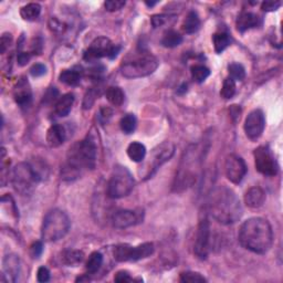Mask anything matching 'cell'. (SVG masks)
<instances>
[{"instance_id": "obj_1", "label": "cell", "mask_w": 283, "mask_h": 283, "mask_svg": "<svg viewBox=\"0 0 283 283\" xmlns=\"http://www.w3.org/2000/svg\"><path fill=\"white\" fill-rule=\"evenodd\" d=\"M97 148L94 138L88 135L82 141L74 143L66 155V161L61 169V178L74 181L84 170L94 169L96 165Z\"/></svg>"}, {"instance_id": "obj_2", "label": "cell", "mask_w": 283, "mask_h": 283, "mask_svg": "<svg viewBox=\"0 0 283 283\" xmlns=\"http://www.w3.org/2000/svg\"><path fill=\"white\" fill-rule=\"evenodd\" d=\"M238 238L245 249L253 253L264 254L273 245L272 227L264 218H249L241 224Z\"/></svg>"}, {"instance_id": "obj_3", "label": "cell", "mask_w": 283, "mask_h": 283, "mask_svg": "<svg viewBox=\"0 0 283 283\" xmlns=\"http://www.w3.org/2000/svg\"><path fill=\"white\" fill-rule=\"evenodd\" d=\"M209 213L218 222L231 224L241 218L242 206L236 192L227 186H218L209 196Z\"/></svg>"}, {"instance_id": "obj_4", "label": "cell", "mask_w": 283, "mask_h": 283, "mask_svg": "<svg viewBox=\"0 0 283 283\" xmlns=\"http://www.w3.org/2000/svg\"><path fill=\"white\" fill-rule=\"evenodd\" d=\"M203 153L198 145H190L184 153L174 181L173 188L175 191L185 190L196 183L199 175Z\"/></svg>"}, {"instance_id": "obj_5", "label": "cell", "mask_w": 283, "mask_h": 283, "mask_svg": "<svg viewBox=\"0 0 283 283\" xmlns=\"http://www.w3.org/2000/svg\"><path fill=\"white\" fill-rule=\"evenodd\" d=\"M159 62L155 56L150 52H138L133 57L123 61L121 65V73L127 79H136L154 73L158 68Z\"/></svg>"}, {"instance_id": "obj_6", "label": "cell", "mask_w": 283, "mask_h": 283, "mask_svg": "<svg viewBox=\"0 0 283 283\" xmlns=\"http://www.w3.org/2000/svg\"><path fill=\"white\" fill-rule=\"evenodd\" d=\"M71 221L69 216L63 210L53 209L43 219L41 238L43 241L53 242L63 238L69 232Z\"/></svg>"}, {"instance_id": "obj_7", "label": "cell", "mask_w": 283, "mask_h": 283, "mask_svg": "<svg viewBox=\"0 0 283 283\" xmlns=\"http://www.w3.org/2000/svg\"><path fill=\"white\" fill-rule=\"evenodd\" d=\"M135 181L125 166H115L107 183V196L112 199H120L131 194Z\"/></svg>"}, {"instance_id": "obj_8", "label": "cell", "mask_w": 283, "mask_h": 283, "mask_svg": "<svg viewBox=\"0 0 283 283\" xmlns=\"http://www.w3.org/2000/svg\"><path fill=\"white\" fill-rule=\"evenodd\" d=\"M40 181V176L28 163H19L13 168L11 183L17 192L22 196L30 195Z\"/></svg>"}, {"instance_id": "obj_9", "label": "cell", "mask_w": 283, "mask_h": 283, "mask_svg": "<svg viewBox=\"0 0 283 283\" xmlns=\"http://www.w3.org/2000/svg\"><path fill=\"white\" fill-rule=\"evenodd\" d=\"M175 153V145L172 142H164L156 146L154 150L151 152V156L148 157V160L144 165L142 177L144 181L151 178L154 175L161 165H164L166 161L172 158Z\"/></svg>"}, {"instance_id": "obj_10", "label": "cell", "mask_w": 283, "mask_h": 283, "mask_svg": "<svg viewBox=\"0 0 283 283\" xmlns=\"http://www.w3.org/2000/svg\"><path fill=\"white\" fill-rule=\"evenodd\" d=\"M154 245L152 242H144L142 245L132 247L129 245H119L113 251L114 259L119 262L138 261V260L151 257L154 253Z\"/></svg>"}, {"instance_id": "obj_11", "label": "cell", "mask_w": 283, "mask_h": 283, "mask_svg": "<svg viewBox=\"0 0 283 283\" xmlns=\"http://www.w3.org/2000/svg\"><path fill=\"white\" fill-rule=\"evenodd\" d=\"M121 47L112 43L109 38L98 37L91 43L88 50L84 52V60L88 62H94L101 58H110L114 59L119 55Z\"/></svg>"}, {"instance_id": "obj_12", "label": "cell", "mask_w": 283, "mask_h": 283, "mask_svg": "<svg viewBox=\"0 0 283 283\" xmlns=\"http://www.w3.org/2000/svg\"><path fill=\"white\" fill-rule=\"evenodd\" d=\"M254 166L255 169L264 176H276L279 172V165H278L275 156L267 146H259L253 152Z\"/></svg>"}, {"instance_id": "obj_13", "label": "cell", "mask_w": 283, "mask_h": 283, "mask_svg": "<svg viewBox=\"0 0 283 283\" xmlns=\"http://www.w3.org/2000/svg\"><path fill=\"white\" fill-rule=\"evenodd\" d=\"M210 223L207 218L201 219L197 228L194 252L200 260L207 259L210 252Z\"/></svg>"}, {"instance_id": "obj_14", "label": "cell", "mask_w": 283, "mask_h": 283, "mask_svg": "<svg viewBox=\"0 0 283 283\" xmlns=\"http://www.w3.org/2000/svg\"><path fill=\"white\" fill-rule=\"evenodd\" d=\"M266 127V118L261 110L251 111L245 121V132L246 135L251 141H255L262 135Z\"/></svg>"}, {"instance_id": "obj_15", "label": "cell", "mask_w": 283, "mask_h": 283, "mask_svg": "<svg viewBox=\"0 0 283 283\" xmlns=\"http://www.w3.org/2000/svg\"><path fill=\"white\" fill-rule=\"evenodd\" d=\"M224 173L231 183L240 184L247 174L245 160L237 155H229L224 163Z\"/></svg>"}, {"instance_id": "obj_16", "label": "cell", "mask_w": 283, "mask_h": 283, "mask_svg": "<svg viewBox=\"0 0 283 283\" xmlns=\"http://www.w3.org/2000/svg\"><path fill=\"white\" fill-rule=\"evenodd\" d=\"M141 221V216L136 213L135 210L122 209L115 212L112 216V223L115 228L125 229L132 226H135L136 223Z\"/></svg>"}, {"instance_id": "obj_17", "label": "cell", "mask_w": 283, "mask_h": 283, "mask_svg": "<svg viewBox=\"0 0 283 283\" xmlns=\"http://www.w3.org/2000/svg\"><path fill=\"white\" fill-rule=\"evenodd\" d=\"M2 281L16 282L20 272V260L16 254H7L2 262Z\"/></svg>"}, {"instance_id": "obj_18", "label": "cell", "mask_w": 283, "mask_h": 283, "mask_svg": "<svg viewBox=\"0 0 283 283\" xmlns=\"http://www.w3.org/2000/svg\"><path fill=\"white\" fill-rule=\"evenodd\" d=\"M13 97L17 104L21 107L28 106L32 101V90L26 78H21L17 82L13 90Z\"/></svg>"}, {"instance_id": "obj_19", "label": "cell", "mask_w": 283, "mask_h": 283, "mask_svg": "<svg viewBox=\"0 0 283 283\" xmlns=\"http://www.w3.org/2000/svg\"><path fill=\"white\" fill-rule=\"evenodd\" d=\"M266 201V192L258 186L251 187L247 190L245 195V203L248 207L252 209L260 208Z\"/></svg>"}, {"instance_id": "obj_20", "label": "cell", "mask_w": 283, "mask_h": 283, "mask_svg": "<svg viewBox=\"0 0 283 283\" xmlns=\"http://www.w3.org/2000/svg\"><path fill=\"white\" fill-rule=\"evenodd\" d=\"M260 24H261V21H260L258 15L253 12H242L237 19V29L239 32L244 33L247 30L257 28Z\"/></svg>"}, {"instance_id": "obj_21", "label": "cell", "mask_w": 283, "mask_h": 283, "mask_svg": "<svg viewBox=\"0 0 283 283\" xmlns=\"http://www.w3.org/2000/svg\"><path fill=\"white\" fill-rule=\"evenodd\" d=\"M65 141V131L62 125L55 124L48 129L47 143L50 147H59Z\"/></svg>"}, {"instance_id": "obj_22", "label": "cell", "mask_w": 283, "mask_h": 283, "mask_svg": "<svg viewBox=\"0 0 283 283\" xmlns=\"http://www.w3.org/2000/svg\"><path fill=\"white\" fill-rule=\"evenodd\" d=\"M74 103V95L72 93L64 94L63 96H61L58 102L56 103L55 112L58 116L63 118V116L69 115V113L72 110Z\"/></svg>"}, {"instance_id": "obj_23", "label": "cell", "mask_w": 283, "mask_h": 283, "mask_svg": "<svg viewBox=\"0 0 283 283\" xmlns=\"http://www.w3.org/2000/svg\"><path fill=\"white\" fill-rule=\"evenodd\" d=\"M127 155L135 163H141L146 156V147L140 142H133L127 147Z\"/></svg>"}, {"instance_id": "obj_24", "label": "cell", "mask_w": 283, "mask_h": 283, "mask_svg": "<svg viewBox=\"0 0 283 283\" xmlns=\"http://www.w3.org/2000/svg\"><path fill=\"white\" fill-rule=\"evenodd\" d=\"M41 13V6L37 2H31L21 8L20 16L27 21H34Z\"/></svg>"}, {"instance_id": "obj_25", "label": "cell", "mask_w": 283, "mask_h": 283, "mask_svg": "<svg viewBox=\"0 0 283 283\" xmlns=\"http://www.w3.org/2000/svg\"><path fill=\"white\" fill-rule=\"evenodd\" d=\"M200 28V19L197 12L190 11L188 13L186 19L183 22V29L186 33H195Z\"/></svg>"}, {"instance_id": "obj_26", "label": "cell", "mask_w": 283, "mask_h": 283, "mask_svg": "<svg viewBox=\"0 0 283 283\" xmlns=\"http://www.w3.org/2000/svg\"><path fill=\"white\" fill-rule=\"evenodd\" d=\"M106 98L112 105L114 106H120L123 104L125 94L123 92V90L118 87H111L106 90Z\"/></svg>"}, {"instance_id": "obj_27", "label": "cell", "mask_w": 283, "mask_h": 283, "mask_svg": "<svg viewBox=\"0 0 283 283\" xmlns=\"http://www.w3.org/2000/svg\"><path fill=\"white\" fill-rule=\"evenodd\" d=\"M213 41H214L215 51L217 53H221L229 47V44H230L231 42V39H230V35L226 32H217L214 34Z\"/></svg>"}, {"instance_id": "obj_28", "label": "cell", "mask_w": 283, "mask_h": 283, "mask_svg": "<svg viewBox=\"0 0 283 283\" xmlns=\"http://www.w3.org/2000/svg\"><path fill=\"white\" fill-rule=\"evenodd\" d=\"M182 42H183V37L174 30H168L167 32H165L163 38L160 40V43L163 44L165 48L178 47L179 44H182Z\"/></svg>"}, {"instance_id": "obj_29", "label": "cell", "mask_w": 283, "mask_h": 283, "mask_svg": "<svg viewBox=\"0 0 283 283\" xmlns=\"http://www.w3.org/2000/svg\"><path fill=\"white\" fill-rule=\"evenodd\" d=\"M102 264H103L102 253L97 252V251H94V252L90 254L85 268H87V271L90 273V275H93V273H95L100 270Z\"/></svg>"}, {"instance_id": "obj_30", "label": "cell", "mask_w": 283, "mask_h": 283, "mask_svg": "<svg viewBox=\"0 0 283 283\" xmlns=\"http://www.w3.org/2000/svg\"><path fill=\"white\" fill-rule=\"evenodd\" d=\"M59 80L69 87H75L81 81V74L74 70H63L59 75Z\"/></svg>"}, {"instance_id": "obj_31", "label": "cell", "mask_w": 283, "mask_h": 283, "mask_svg": "<svg viewBox=\"0 0 283 283\" xmlns=\"http://www.w3.org/2000/svg\"><path fill=\"white\" fill-rule=\"evenodd\" d=\"M83 259L84 254L82 251L79 250L65 251L63 255H62V261H63V263L68 264V266H75V264H79Z\"/></svg>"}, {"instance_id": "obj_32", "label": "cell", "mask_w": 283, "mask_h": 283, "mask_svg": "<svg viewBox=\"0 0 283 283\" xmlns=\"http://www.w3.org/2000/svg\"><path fill=\"white\" fill-rule=\"evenodd\" d=\"M235 94H236V81L229 76V78H226L223 81L221 91H220V95H221V97L224 98V100H230Z\"/></svg>"}, {"instance_id": "obj_33", "label": "cell", "mask_w": 283, "mask_h": 283, "mask_svg": "<svg viewBox=\"0 0 283 283\" xmlns=\"http://www.w3.org/2000/svg\"><path fill=\"white\" fill-rule=\"evenodd\" d=\"M191 78L197 83H203L204 81L210 75V70L205 65H194L191 66Z\"/></svg>"}, {"instance_id": "obj_34", "label": "cell", "mask_w": 283, "mask_h": 283, "mask_svg": "<svg viewBox=\"0 0 283 283\" xmlns=\"http://www.w3.org/2000/svg\"><path fill=\"white\" fill-rule=\"evenodd\" d=\"M137 125V121L136 118L133 114H127L125 115L124 118H122L120 122V126L121 129L125 133V134H131L134 131H135Z\"/></svg>"}, {"instance_id": "obj_35", "label": "cell", "mask_w": 283, "mask_h": 283, "mask_svg": "<svg viewBox=\"0 0 283 283\" xmlns=\"http://www.w3.org/2000/svg\"><path fill=\"white\" fill-rule=\"evenodd\" d=\"M228 71L229 74H230V78L235 81H242L246 78V70L244 68V65L240 63L233 62V63L229 64Z\"/></svg>"}, {"instance_id": "obj_36", "label": "cell", "mask_w": 283, "mask_h": 283, "mask_svg": "<svg viewBox=\"0 0 283 283\" xmlns=\"http://www.w3.org/2000/svg\"><path fill=\"white\" fill-rule=\"evenodd\" d=\"M181 279L182 282L185 283H194V282H206V278L204 276H201L199 272H194V271H187V272H183L181 275Z\"/></svg>"}, {"instance_id": "obj_37", "label": "cell", "mask_w": 283, "mask_h": 283, "mask_svg": "<svg viewBox=\"0 0 283 283\" xmlns=\"http://www.w3.org/2000/svg\"><path fill=\"white\" fill-rule=\"evenodd\" d=\"M124 6H125V1H123V0H109V1L104 2L105 9L110 12L119 11L120 9H122Z\"/></svg>"}, {"instance_id": "obj_38", "label": "cell", "mask_w": 283, "mask_h": 283, "mask_svg": "<svg viewBox=\"0 0 283 283\" xmlns=\"http://www.w3.org/2000/svg\"><path fill=\"white\" fill-rule=\"evenodd\" d=\"M12 41V34L11 33H3L1 35V39H0V52L3 53L7 51V49L10 46V43Z\"/></svg>"}, {"instance_id": "obj_39", "label": "cell", "mask_w": 283, "mask_h": 283, "mask_svg": "<svg viewBox=\"0 0 283 283\" xmlns=\"http://www.w3.org/2000/svg\"><path fill=\"white\" fill-rule=\"evenodd\" d=\"M47 72V68L46 65L42 64V63H35L32 66H31L30 69V73L34 78H39V76H42L43 74H46Z\"/></svg>"}, {"instance_id": "obj_40", "label": "cell", "mask_w": 283, "mask_h": 283, "mask_svg": "<svg viewBox=\"0 0 283 283\" xmlns=\"http://www.w3.org/2000/svg\"><path fill=\"white\" fill-rule=\"evenodd\" d=\"M37 280L41 283L48 282L50 280V271L47 267H40L37 272Z\"/></svg>"}, {"instance_id": "obj_41", "label": "cell", "mask_w": 283, "mask_h": 283, "mask_svg": "<svg viewBox=\"0 0 283 283\" xmlns=\"http://www.w3.org/2000/svg\"><path fill=\"white\" fill-rule=\"evenodd\" d=\"M43 252V245L41 241H35L34 244L31 246L30 248V253L33 258H39L40 255Z\"/></svg>"}, {"instance_id": "obj_42", "label": "cell", "mask_w": 283, "mask_h": 283, "mask_svg": "<svg viewBox=\"0 0 283 283\" xmlns=\"http://www.w3.org/2000/svg\"><path fill=\"white\" fill-rule=\"evenodd\" d=\"M281 4H282L281 1H264L261 4V9L263 11L267 12L275 11L281 7Z\"/></svg>"}, {"instance_id": "obj_43", "label": "cell", "mask_w": 283, "mask_h": 283, "mask_svg": "<svg viewBox=\"0 0 283 283\" xmlns=\"http://www.w3.org/2000/svg\"><path fill=\"white\" fill-rule=\"evenodd\" d=\"M167 19H168L167 16H165V15H154L152 17L151 22L154 28H158V27L163 26L165 22L167 21Z\"/></svg>"}, {"instance_id": "obj_44", "label": "cell", "mask_w": 283, "mask_h": 283, "mask_svg": "<svg viewBox=\"0 0 283 283\" xmlns=\"http://www.w3.org/2000/svg\"><path fill=\"white\" fill-rule=\"evenodd\" d=\"M114 281L115 282H132L133 279L129 276V273L125 270L122 271H119L116 273L115 277H114Z\"/></svg>"}, {"instance_id": "obj_45", "label": "cell", "mask_w": 283, "mask_h": 283, "mask_svg": "<svg viewBox=\"0 0 283 283\" xmlns=\"http://www.w3.org/2000/svg\"><path fill=\"white\" fill-rule=\"evenodd\" d=\"M31 59V55L28 52H19L17 57V62L20 66L26 65Z\"/></svg>"}, {"instance_id": "obj_46", "label": "cell", "mask_w": 283, "mask_h": 283, "mask_svg": "<svg viewBox=\"0 0 283 283\" xmlns=\"http://www.w3.org/2000/svg\"><path fill=\"white\" fill-rule=\"evenodd\" d=\"M95 96H96V94L94 93L93 91L88 92L87 95H85L84 103H83L84 109H90V107L92 106V104L94 103V100H95Z\"/></svg>"}, {"instance_id": "obj_47", "label": "cell", "mask_w": 283, "mask_h": 283, "mask_svg": "<svg viewBox=\"0 0 283 283\" xmlns=\"http://www.w3.org/2000/svg\"><path fill=\"white\" fill-rule=\"evenodd\" d=\"M229 111H230V115H231V119L233 120V122H237V121L240 119V114H241L240 107L238 105H232Z\"/></svg>"}, {"instance_id": "obj_48", "label": "cell", "mask_w": 283, "mask_h": 283, "mask_svg": "<svg viewBox=\"0 0 283 283\" xmlns=\"http://www.w3.org/2000/svg\"><path fill=\"white\" fill-rule=\"evenodd\" d=\"M112 116V110L110 109H102L100 113V118L102 121H109V119Z\"/></svg>"}, {"instance_id": "obj_49", "label": "cell", "mask_w": 283, "mask_h": 283, "mask_svg": "<svg viewBox=\"0 0 283 283\" xmlns=\"http://www.w3.org/2000/svg\"><path fill=\"white\" fill-rule=\"evenodd\" d=\"M145 3L147 4L148 7H153V6H155V4L157 3V1H151V2L150 1H145Z\"/></svg>"}]
</instances>
